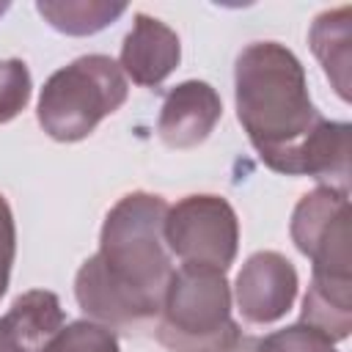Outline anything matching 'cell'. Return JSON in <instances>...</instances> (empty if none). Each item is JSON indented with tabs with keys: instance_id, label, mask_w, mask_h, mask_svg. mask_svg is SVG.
Wrapping results in <instances>:
<instances>
[{
	"instance_id": "20",
	"label": "cell",
	"mask_w": 352,
	"mask_h": 352,
	"mask_svg": "<svg viewBox=\"0 0 352 352\" xmlns=\"http://www.w3.org/2000/svg\"><path fill=\"white\" fill-rule=\"evenodd\" d=\"M6 11H8V3H6V0H3V3H0V16H3V14H6Z\"/></svg>"
},
{
	"instance_id": "1",
	"label": "cell",
	"mask_w": 352,
	"mask_h": 352,
	"mask_svg": "<svg viewBox=\"0 0 352 352\" xmlns=\"http://www.w3.org/2000/svg\"><path fill=\"white\" fill-rule=\"evenodd\" d=\"M168 201L154 192H126L107 212L99 250L74 275V297L91 322L104 327L143 330L157 322L173 256L165 245Z\"/></svg>"
},
{
	"instance_id": "15",
	"label": "cell",
	"mask_w": 352,
	"mask_h": 352,
	"mask_svg": "<svg viewBox=\"0 0 352 352\" xmlns=\"http://www.w3.org/2000/svg\"><path fill=\"white\" fill-rule=\"evenodd\" d=\"M44 352H121V346L110 327L91 319H77L63 324Z\"/></svg>"
},
{
	"instance_id": "10",
	"label": "cell",
	"mask_w": 352,
	"mask_h": 352,
	"mask_svg": "<svg viewBox=\"0 0 352 352\" xmlns=\"http://www.w3.org/2000/svg\"><path fill=\"white\" fill-rule=\"evenodd\" d=\"M63 324L66 314L58 294L30 289L0 316V352H44Z\"/></svg>"
},
{
	"instance_id": "19",
	"label": "cell",
	"mask_w": 352,
	"mask_h": 352,
	"mask_svg": "<svg viewBox=\"0 0 352 352\" xmlns=\"http://www.w3.org/2000/svg\"><path fill=\"white\" fill-rule=\"evenodd\" d=\"M258 346V336H239L231 346H226L223 352H256Z\"/></svg>"
},
{
	"instance_id": "3",
	"label": "cell",
	"mask_w": 352,
	"mask_h": 352,
	"mask_svg": "<svg viewBox=\"0 0 352 352\" xmlns=\"http://www.w3.org/2000/svg\"><path fill=\"white\" fill-rule=\"evenodd\" d=\"M154 336L170 352H223L231 346L242 333L231 316L226 272L190 264L173 270Z\"/></svg>"
},
{
	"instance_id": "8",
	"label": "cell",
	"mask_w": 352,
	"mask_h": 352,
	"mask_svg": "<svg viewBox=\"0 0 352 352\" xmlns=\"http://www.w3.org/2000/svg\"><path fill=\"white\" fill-rule=\"evenodd\" d=\"M220 116V94L204 80H184L165 94L157 135L168 148H195L214 132Z\"/></svg>"
},
{
	"instance_id": "17",
	"label": "cell",
	"mask_w": 352,
	"mask_h": 352,
	"mask_svg": "<svg viewBox=\"0 0 352 352\" xmlns=\"http://www.w3.org/2000/svg\"><path fill=\"white\" fill-rule=\"evenodd\" d=\"M256 352H338L330 338L316 333L314 327L297 322L283 330H275L264 338H258Z\"/></svg>"
},
{
	"instance_id": "11",
	"label": "cell",
	"mask_w": 352,
	"mask_h": 352,
	"mask_svg": "<svg viewBox=\"0 0 352 352\" xmlns=\"http://www.w3.org/2000/svg\"><path fill=\"white\" fill-rule=\"evenodd\" d=\"M308 44L322 63L336 94L349 102V63H352V8L341 6L322 11L308 30Z\"/></svg>"
},
{
	"instance_id": "2",
	"label": "cell",
	"mask_w": 352,
	"mask_h": 352,
	"mask_svg": "<svg viewBox=\"0 0 352 352\" xmlns=\"http://www.w3.org/2000/svg\"><path fill=\"white\" fill-rule=\"evenodd\" d=\"M236 118L258 160L283 176H300V157L322 113L308 96L300 58L278 41L248 44L234 63Z\"/></svg>"
},
{
	"instance_id": "13",
	"label": "cell",
	"mask_w": 352,
	"mask_h": 352,
	"mask_svg": "<svg viewBox=\"0 0 352 352\" xmlns=\"http://www.w3.org/2000/svg\"><path fill=\"white\" fill-rule=\"evenodd\" d=\"M300 322L314 327L333 344L344 341L352 330V278L311 275Z\"/></svg>"
},
{
	"instance_id": "14",
	"label": "cell",
	"mask_w": 352,
	"mask_h": 352,
	"mask_svg": "<svg viewBox=\"0 0 352 352\" xmlns=\"http://www.w3.org/2000/svg\"><path fill=\"white\" fill-rule=\"evenodd\" d=\"M36 11L66 36H94L113 25L124 11L126 3H107V0H38Z\"/></svg>"
},
{
	"instance_id": "18",
	"label": "cell",
	"mask_w": 352,
	"mask_h": 352,
	"mask_svg": "<svg viewBox=\"0 0 352 352\" xmlns=\"http://www.w3.org/2000/svg\"><path fill=\"white\" fill-rule=\"evenodd\" d=\"M14 256H16V226H14L11 206H8L6 195L0 192V297L8 289Z\"/></svg>"
},
{
	"instance_id": "6",
	"label": "cell",
	"mask_w": 352,
	"mask_h": 352,
	"mask_svg": "<svg viewBox=\"0 0 352 352\" xmlns=\"http://www.w3.org/2000/svg\"><path fill=\"white\" fill-rule=\"evenodd\" d=\"M292 242L311 258V275L352 278L349 250V192L314 187L292 212Z\"/></svg>"
},
{
	"instance_id": "4",
	"label": "cell",
	"mask_w": 352,
	"mask_h": 352,
	"mask_svg": "<svg viewBox=\"0 0 352 352\" xmlns=\"http://www.w3.org/2000/svg\"><path fill=\"white\" fill-rule=\"evenodd\" d=\"M129 96L126 77L110 55H82L50 74L41 88L36 118L58 143L88 138L102 118L113 116Z\"/></svg>"
},
{
	"instance_id": "9",
	"label": "cell",
	"mask_w": 352,
	"mask_h": 352,
	"mask_svg": "<svg viewBox=\"0 0 352 352\" xmlns=\"http://www.w3.org/2000/svg\"><path fill=\"white\" fill-rule=\"evenodd\" d=\"M182 60L176 30L148 14H135V22L121 44V72L143 88H160Z\"/></svg>"
},
{
	"instance_id": "12",
	"label": "cell",
	"mask_w": 352,
	"mask_h": 352,
	"mask_svg": "<svg viewBox=\"0 0 352 352\" xmlns=\"http://www.w3.org/2000/svg\"><path fill=\"white\" fill-rule=\"evenodd\" d=\"M349 124L327 121L316 126L300 157V176H311L319 187L349 192Z\"/></svg>"
},
{
	"instance_id": "16",
	"label": "cell",
	"mask_w": 352,
	"mask_h": 352,
	"mask_svg": "<svg viewBox=\"0 0 352 352\" xmlns=\"http://www.w3.org/2000/svg\"><path fill=\"white\" fill-rule=\"evenodd\" d=\"M33 77L25 60L6 58L0 60V124L14 121L30 102Z\"/></svg>"
},
{
	"instance_id": "5",
	"label": "cell",
	"mask_w": 352,
	"mask_h": 352,
	"mask_svg": "<svg viewBox=\"0 0 352 352\" xmlns=\"http://www.w3.org/2000/svg\"><path fill=\"white\" fill-rule=\"evenodd\" d=\"M165 245L170 256L190 267L228 272L239 248V220L223 195H187L168 206Z\"/></svg>"
},
{
	"instance_id": "7",
	"label": "cell",
	"mask_w": 352,
	"mask_h": 352,
	"mask_svg": "<svg viewBox=\"0 0 352 352\" xmlns=\"http://www.w3.org/2000/svg\"><path fill=\"white\" fill-rule=\"evenodd\" d=\"M297 270L294 264L278 253V250H258L248 256L242 264L236 283H234V297L236 308L245 322L250 324H272L280 316L289 314L297 297Z\"/></svg>"
}]
</instances>
